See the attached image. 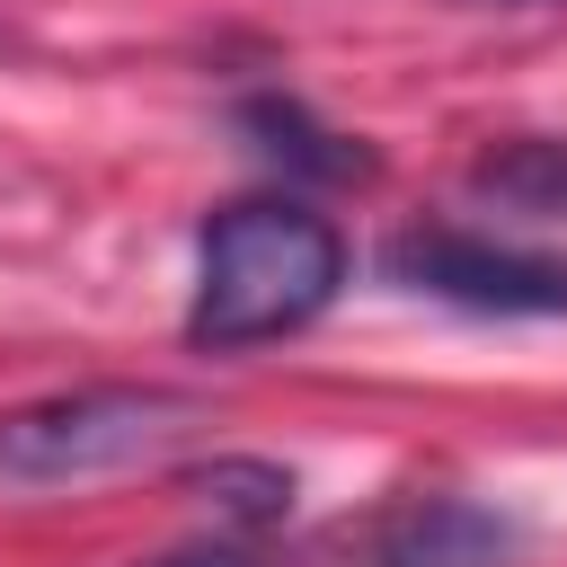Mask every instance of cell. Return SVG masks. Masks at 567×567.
I'll return each mask as SVG.
<instances>
[{
  "label": "cell",
  "instance_id": "obj_1",
  "mask_svg": "<svg viewBox=\"0 0 567 567\" xmlns=\"http://www.w3.org/2000/svg\"><path fill=\"white\" fill-rule=\"evenodd\" d=\"M346 284V230L292 195H239L204 221L195 239V301H186V337L204 354H239V346H275L292 328H310Z\"/></svg>",
  "mask_w": 567,
  "mask_h": 567
},
{
  "label": "cell",
  "instance_id": "obj_2",
  "mask_svg": "<svg viewBox=\"0 0 567 567\" xmlns=\"http://www.w3.org/2000/svg\"><path fill=\"white\" fill-rule=\"evenodd\" d=\"M195 425H204V399H186L168 381L53 390V399H27V408L0 416V478H18V487H80V478L159 461Z\"/></svg>",
  "mask_w": 567,
  "mask_h": 567
},
{
  "label": "cell",
  "instance_id": "obj_3",
  "mask_svg": "<svg viewBox=\"0 0 567 567\" xmlns=\"http://www.w3.org/2000/svg\"><path fill=\"white\" fill-rule=\"evenodd\" d=\"M381 266H390V284L452 301V310H478V319H567V266L558 257L505 248V239L461 230V221H408L381 248Z\"/></svg>",
  "mask_w": 567,
  "mask_h": 567
},
{
  "label": "cell",
  "instance_id": "obj_4",
  "mask_svg": "<svg viewBox=\"0 0 567 567\" xmlns=\"http://www.w3.org/2000/svg\"><path fill=\"white\" fill-rule=\"evenodd\" d=\"M363 567H523V523L487 496H399L363 532Z\"/></svg>",
  "mask_w": 567,
  "mask_h": 567
},
{
  "label": "cell",
  "instance_id": "obj_5",
  "mask_svg": "<svg viewBox=\"0 0 567 567\" xmlns=\"http://www.w3.org/2000/svg\"><path fill=\"white\" fill-rule=\"evenodd\" d=\"M177 496H186L195 514H213V532H275V523L292 514L301 478H292L284 461H266V452H213V461H195V470L177 478Z\"/></svg>",
  "mask_w": 567,
  "mask_h": 567
},
{
  "label": "cell",
  "instance_id": "obj_6",
  "mask_svg": "<svg viewBox=\"0 0 567 567\" xmlns=\"http://www.w3.org/2000/svg\"><path fill=\"white\" fill-rule=\"evenodd\" d=\"M239 133L266 151V159H284V168H301V177H372L381 159L363 151V142H346V133H328L301 97H275V89H257V97H239Z\"/></svg>",
  "mask_w": 567,
  "mask_h": 567
},
{
  "label": "cell",
  "instance_id": "obj_7",
  "mask_svg": "<svg viewBox=\"0 0 567 567\" xmlns=\"http://www.w3.org/2000/svg\"><path fill=\"white\" fill-rule=\"evenodd\" d=\"M142 567H292V558H275L266 532H204V540L159 549V558H142Z\"/></svg>",
  "mask_w": 567,
  "mask_h": 567
}]
</instances>
